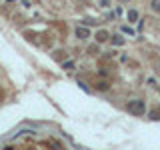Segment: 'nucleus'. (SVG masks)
I'll use <instances>...</instances> for the list:
<instances>
[{
    "label": "nucleus",
    "instance_id": "1",
    "mask_svg": "<svg viewBox=\"0 0 160 150\" xmlns=\"http://www.w3.org/2000/svg\"><path fill=\"white\" fill-rule=\"evenodd\" d=\"M126 112L132 114V116H144L146 114V100L144 98H132L126 102Z\"/></svg>",
    "mask_w": 160,
    "mask_h": 150
},
{
    "label": "nucleus",
    "instance_id": "2",
    "mask_svg": "<svg viewBox=\"0 0 160 150\" xmlns=\"http://www.w3.org/2000/svg\"><path fill=\"white\" fill-rule=\"evenodd\" d=\"M74 36H76L78 40H88L90 36H92L90 26H86V24H80V26H76V28H74Z\"/></svg>",
    "mask_w": 160,
    "mask_h": 150
},
{
    "label": "nucleus",
    "instance_id": "3",
    "mask_svg": "<svg viewBox=\"0 0 160 150\" xmlns=\"http://www.w3.org/2000/svg\"><path fill=\"white\" fill-rule=\"evenodd\" d=\"M110 40V32L106 28H100L96 34H94V42H98V44H104V42H108Z\"/></svg>",
    "mask_w": 160,
    "mask_h": 150
},
{
    "label": "nucleus",
    "instance_id": "4",
    "mask_svg": "<svg viewBox=\"0 0 160 150\" xmlns=\"http://www.w3.org/2000/svg\"><path fill=\"white\" fill-rule=\"evenodd\" d=\"M138 16H140V14H138L136 8H130L128 12H126V20H128L130 24H136V22H138Z\"/></svg>",
    "mask_w": 160,
    "mask_h": 150
},
{
    "label": "nucleus",
    "instance_id": "5",
    "mask_svg": "<svg viewBox=\"0 0 160 150\" xmlns=\"http://www.w3.org/2000/svg\"><path fill=\"white\" fill-rule=\"evenodd\" d=\"M110 42H112L114 46H122V44H124V38L120 36V34H110Z\"/></svg>",
    "mask_w": 160,
    "mask_h": 150
},
{
    "label": "nucleus",
    "instance_id": "6",
    "mask_svg": "<svg viewBox=\"0 0 160 150\" xmlns=\"http://www.w3.org/2000/svg\"><path fill=\"white\" fill-rule=\"evenodd\" d=\"M96 90H110V82L108 80H100V82H96Z\"/></svg>",
    "mask_w": 160,
    "mask_h": 150
},
{
    "label": "nucleus",
    "instance_id": "7",
    "mask_svg": "<svg viewBox=\"0 0 160 150\" xmlns=\"http://www.w3.org/2000/svg\"><path fill=\"white\" fill-rule=\"evenodd\" d=\"M62 68L64 70H74L76 68V62H74V60H66V62H62Z\"/></svg>",
    "mask_w": 160,
    "mask_h": 150
},
{
    "label": "nucleus",
    "instance_id": "8",
    "mask_svg": "<svg viewBox=\"0 0 160 150\" xmlns=\"http://www.w3.org/2000/svg\"><path fill=\"white\" fill-rule=\"evenodd\" d=\"M150 120H156V122H158V120H160V110L158 108H152V110H150V116H148Z\"/></svg>",
    "mask_w": 160,
    "mask_h": 150
},
{
    "label": "nucleus",
    "instance_id": "9",
    "mask_svg": "<svg viewBox=\"0 0 160 150\" xmlns=\"http://www.w3.org/2000/svg\"><path fill=\"white\" fill-rule=\"evenodd\" d=\"M150 8H152L156 14H160V0H150Z\"/></svg>",
    "mask_w": 160,
    "mask_h": 150
},
{
    "label": "nucleus",
    "instance_id": "10",
    "mask_svg": "<svg viewBox=\"0 0 160 150\" xmlns=\"http://www.w3.org/2000/svg\"><path fill=\"white\" fill-rule=\"evenodd\" d=\"M86 52H88V54H98V42H96V44H92V46H88Z\"/></svg>",
    "mask_w": 160,
    "mask_h": 150
},
{
    "label": "nucleus",
    "instance_id": "11",
    "mask_svg": "<svg viewBox=\"0 0 160 150\" xmlns=\"http://www.w3.org/2000/svg\"><path fill=\"white\" fill-rule=\"evenodd\" d=\"M98 6L100 8H110V0H98Z\"/></svg>",
    "mask_w": 160,
    "mask_h": 150
},
{
    "label": "nucleus",
    "instance_id": "12",
    "mask_svg": "<svg viewBox=\"0 0 160 150\" xmlns=\"http://www.w3.org/2000/svg\"><path fill=\"white\" fill-rule=\"evenodd\" d=\"M82 24H86V26H92V24H96V20H90V18H86V20H82Z\"/></svg>",
    "mask_w": 160,
    "mask_h": 150
},
{
    "label": "nucleus",
    "instance_id": "13",
    "mask_svg": "<svg viewBox=\"0 0 160 150\" xmlns=\"http://www.w3.org/2000/svg\"><path fill=\"white\" fill-rule=\"evenodd\" d=\"M118 2H120V4H126V2H130V0H118Z\"/></svg>",
    "mask_w": 160,
    "mask_h": 150
}]
</instances>
